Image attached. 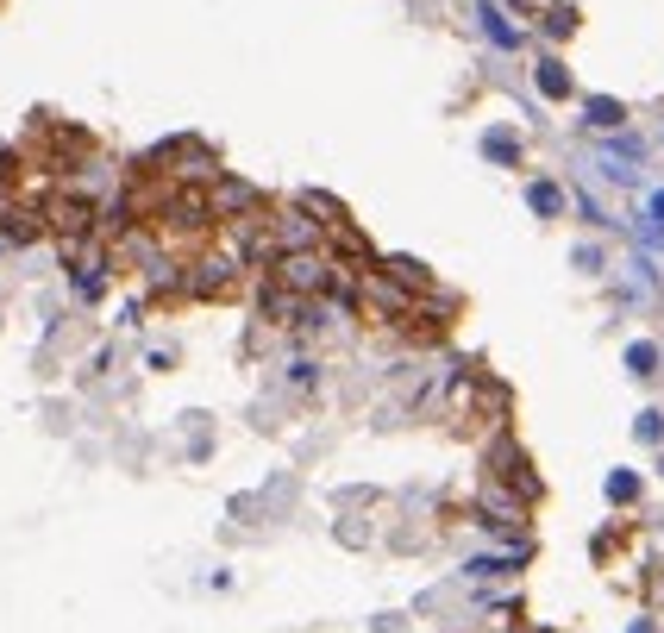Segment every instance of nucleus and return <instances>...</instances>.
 I'll return each instance as SVG.
<instances>
[{"label":"nucleus","instance_id":"nucleus-1","mask_svg":"<svg viewBox=\"0 0 664 633\" xmlns=\"http://www.w3.org/2000/svg\"><path fill=\"white\" fill-rule=\"evenodd\" d=\"M257 189L251 182H232V176H213V189H207V214H213V226H226V220H245V214H257Z\"/></svg>","mask_w":664,"mask_h":633},{"label":"nucleus","instance_id":"nucleus-2","mask_svg":"<svg viewBox=\"0 0 664 633\" xmlns=\"http://www.w3.org/2000/svg\"><path fill=\"white\" fill-rule=\"evenodd\" d=\"M608 496H614V502H633V496H639V483H633V477H614V483H608Z\"/></svg>","mask_w":664,"mask_h":633}]
</instances>
